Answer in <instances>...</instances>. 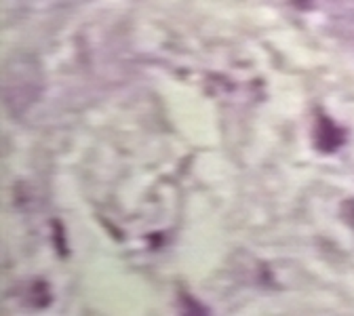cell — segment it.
<instances>
[{
    "label": "cell",
    "mask_w": 354,
    "mask_h": 316,
    "mask_svg": "<svg viewBox=\"0 0 354 316\" xmlns=\"http://www.w3.org/2000/svg\"><path fill=\"white\" fill-rule=\"evenodd\" d=\"M342 142V133L335 131V127L329 120H323L319 127V135H317V144L321 150H335Z\"/></svg>",
    "instance_id": "6da1fadb"
}]
</instances>
